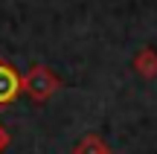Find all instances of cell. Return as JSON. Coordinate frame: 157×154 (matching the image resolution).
I'll return each mask as SVG.
<instances>
[{
	"mask_svg": "<svg viewBox=\"0 0 157 154\" xmlns=\"http://www.w3.org/2000/svg\"><path fill=\"white\" fill-rule=\"evenodd\" d=\"M26 87H29V93H32L35 99H47V96H50V93H52V90L58 87V81L52 79V76L47 73V70H41V67H38V70H35L32 76H29Z\"/></svg>",
	"mask_w": 157,
	"mask_h": 154,
	"instance_id": "1",
	"label": "cell"
},
{
	"mask_svg": "<svg viewBox=\"0 0 157 154\" xmlns=\"http://www.w3.org/2000/svg\"><path fill=\"white\" fill-rule=\"evenodd\" d=\"M3 143H6V134H0V148H3Z\"/></svg>",
	"mask_w": 157,
	"mask_h": 154,
	"instance_id": "3",
	"label": "cell"
},
{
	"mask_svg": "<svg viewBox=\"0 0 157 154\" xmlns=\"http://www.w3.org/2000/svg\"><path fill=\"white\" fill-rule=\"evenodd\" d=\"M17 90H21V79H17V73L9 67V64L0 61V105L12 102V99L17 96Z\"/></svg>",
	"mask_w": 157,
	"mask_h": 154,
	"instance_id": "2",
	"label": "cell"
}]
</instances>
